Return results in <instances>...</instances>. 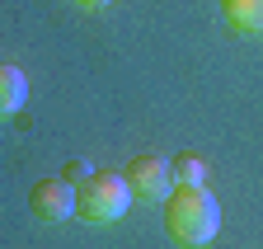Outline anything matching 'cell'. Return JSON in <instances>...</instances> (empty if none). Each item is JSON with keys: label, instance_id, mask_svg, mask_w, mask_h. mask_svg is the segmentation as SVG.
I'll return each mask as SVG.
<instances>
[{"label": "cell", "instance_id": "obj_3", "mask_svg": "<svg viewBox=\"0 0 263 249\" xmlns=\"http://www.w3.org/2000/svg\"><path fill=\"white\" fill-rule=\"evenodd\" d=\"M122 179H127L132 198H137V202H151V207L164 202V198H170V188H174V169H170V160L155 155V150L137 155V160L122 169Z\"/></svg>", "mask_w": 263, "mask_h": 249}, {"label": "cell", "instance_id": "obj_6", "mask_svg": "<svg viewBox=\"0 0 263 249\" xmlns=\"http://www.w3.org/2000/svg\"><path fill=\"white\" fill-rule=\"evenodd\" d=\"M221 14L230 28H240L249 38H263V0H221Z\"/></svg>", "mask_w": 263, "mask_h": 249}, {"label": "cell", "instance_id": "obj_1", "mask_svg": "<svg viewBox=\"0 0 263 249\" xmlns=\"http://www.w3.org/2000/svg\"><path fill=\"white\" fill-rule=\"evenodd\" d=\"M164 231L183 249H202L221 231V207L207 193V183H174L164 198Z\"/></svg>", "mask_w": 263, "mask_h": 249}, {"label": "cell", "instance_id": "obj_7", "mask_svg": "<svg viewBox=\"0 0 263 249\" xmlns=\"http://www.w3.org/2000/svg\"><path fill=\"white\" fill-rule=\"evenodd\" d=\"M170 169H174V183H207V165L197 160L193 150H183L179 160H170Z\"/></svg>", "mask_w": 263, "mask_h": 249}, {"label": "cell", "instance_id": "obj_4", "mask_svg": "<svg viewBox=\"0 0 263 249\" xmlns=\"http://www.w3.org/2000/svg\"><path fill=\"white\" fill-rule=\"evenodd\" d=\"M28 212L38 216V221H47V226L71 221V216H76V183H66V179H38L33 193H28Z\"/></svg>", "mask_w": 263, "mask_h": 249}, {"label": "cell", "instance_id": "obj_9", "mask_svg": "<svg viewBox=\"0 0 263 249\" xmlns=\"http://www.w3.org/2000/svg\"><path fill=\"white\" fill-rule=\"evenodd\" d=\"M80 10H104V5H113V0H76Z\"/></svg>", "mask_w": 263, "mask_h": 249}, {"label": "cell", "instance_id": "obj_5", "mask_svg": "<svg viewBox=\"0 0 263 249\" xmlns=\"http://www.w3.org/2000/svg\"><path fill=\"white\" fill-rule=\"evenodd\" d=\"M28 99V75L10 61H0V118H14Z\"/></svg>", "mask_w": 263, "mask_h": 249}, {"label": "cell", "instance_id": "obj_2", "mask_svg": "<svg viewBox=\"0 0 263 249\" xmlns=\"http://www.w3.org/2000/svg\"><path fill=\"white\" fill-rule=\"evenodd\" d=\"M137 202L127 188V179L122 174H104V169H94L80 188H76V212H80V221L89 226H113L127 216V207Z\"/></svg>", "mask_w": 263, "mask_h": 249}, {"label": "cell", "instance_id": "obj_8", "mask_svg": "<svg viewBox=\"0 0 263 249\" xmlns=\"http://www.w3.org/2000/svg\"><path fill=\"white\" fill-rule=\"evenodd\" d=\"M89 174H94V165H89V160H71V165H66V174H61V179H66V183H76V188H80V183H85Z\"/></svg>", "mask_w": 263, "mask_h": 249}]
</instances>
